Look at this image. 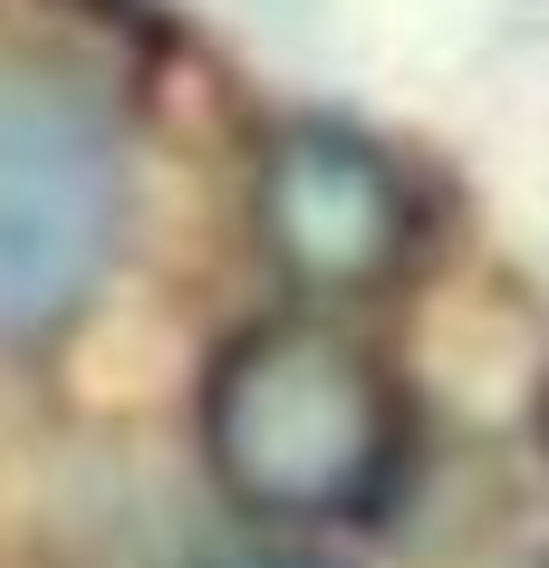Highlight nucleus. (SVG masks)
<instances>
[{"label": "nucleus", "mask_w": 549, "mask_h": 568, "mask_svg": "<svg viewBox=\"0 0 549 568\" xmlns=\"http://www.w3.org/2000/svg\"><path fill=\"white\" fill-rule=\"evenodd\" d=\"M193 444L222 501L271 530H328L386 501L405 463L396 376L328 318H261L203 366Z\"/></svg>", "instance_id": "1"}, {"label": "nucleus", "mask_w": 549, "mask_h": 568, "mask_svg": "<svg viewBox=\"0 0 549 568\" xmlns=\"http://www.w3.org/2000/svg\"><path fill=\"white\" fill-rule=\"evenodd\" d=\"M135 164L116 106L49 59H0V357H30L96 308L125 251Z\"/></svg>", "instance_id": "2"}, {"label": "nucleus", "mask_w": 549, "mask_h": 568, "mask_svg": "<svg viewBox=\"0 0 549 568\" xmlns=\"http://www.w3.org/2000/svg\"><path fill=\"white\" fill-rule=\"evenodd\" d=\"M251 212L299 290H366L415 241V183L376 135L337 116H289L251 164Z\"/></svg>", "instance_id": "3"}, {"label": "nucleus", "mask_w": 549, "mask_h": 568, "mask_svg": "<svg viewBox=\"0 0 549 568\" xmlns=\"http://www.w3.org/2000/svg\"><path fill=\"white\" fill-rule=\"evenodd\" d=\"M203 568H347V559L308 549V539H242V549H222V559H203Z\"/></svg>", "instance_id": "4"}]
</instances>
